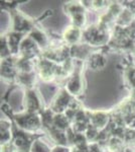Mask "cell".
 I'll return each instance as SVG.
<instances>
[{
  "mask_svg": "<svg viewBox=\"0 0 135 152\" xmlns=\"http://www.w3.org/2000/svg\"><path fill=\"white\" fill-rule=\"evenodd\" d=\"M16 79L21 85L30 89L34 83V73H18Z\"/></svg>",
  "mask_w": 135,
  "mask_h": 152,
  "instance_id": "7402d4cb",
  "label": "cell"
},
{
  "mask_svg": "<svg viewBox=\"0 0 135 152\" xmlns=\"http://www.w3.org/2000/svg\"><path fill=\"white\" fill-rule=\"evenodd\" d=\"M65 11L72 19V26L82 28L86 23L85 6L79 2H69L65 5Z\"/></svg>",
  "mask_w": 135,
  "mask_h": 152,
  "instance_id": "3957f363",
  "label": "cell"
},
{
  "mask_svg": "<svg viewBox=\"0 0 135 152\" xmlns=\"http://www.w3.org/2000/svg\"><path fill=\"white\" fill-rule=\"evenodd\" d=\"M23 105L25 112L31 113V114H36L38 112L41 111L43 102H41L36 90L32 89V88L25 90L23 97Z\"/></svg>",
  "mask_w": 135,
  "mask_h": 152,
  "instance_id": "8992f818",
  "label": "cell"
},
{
  "mask_svg": "<svg viewBox=\"0 0 135 152\" xmlns=\"http://www.w3.org/2000/svg\"><path fill=\"white\" fill-rule=\"evenodd\" d=\"M23 40V37L21 34L18 33H11L7 36L6 42L7 45H8L9 51L10 54H18L19 53V48H20V44Z\"/></svg>",
  "mask_w": 135,
  "mask_h": 152,
  "instance_id": "9a60e30c",
  "label": "cell"
},
{
  "mask_svg": "<svg viewBox=\"0 0 135 152\" xmlns=\"http://www.w3.org/2000/svg\"><path fill=\"white\" fill-rule=\"evenodd\" d=\"M65 89L72 96H77V95L82 94L83 89H84V82H83L82 74H81L80 70L75 69L73 74L68 78Z\"/></svg>",
  "mask_w": 135,
  "mask_h": 152,
  "instance_id": "52a82bcc",
  "label": "cell"
},
{
  "mask_svg": "<svg viewBox=\"0 0 135 152\" xmlns=\"http://www.w3.org/2000/svg\"><path fill=\"white\" fill-rule=\"evenodd\" d=\"M87 62L90 69L101 70L107 65V58L105 57V55H103L101 53L94 52L91 53V55L88 57Z\"/></svg>",
  "mask_w": 135,
  "mask_h": 152,
  "instance_id": "4fadbf2b",
  "label": "cell"
},
{
  "mask_svg": "<svg viewBox=\"0 0 135 152\" xmlns=\"http://www.w3.org/2000/svg\"><path fill=\"white\" fill-rule=\"evenodd\" d=\"M38 74L40 78L45 81H51L56 78V71H58V64L46 58H41L36 63Z\"/></svg>",
  "mask_w": 135,
  "mask_h": 152,
  "instance_id": "277c9868",
  "label": "cell"
},
{
  "mask_svg": "<svg viewBox=\"0 0 135 152\" xmlns=\"http://www.w3.org/2000/svg\"><path fill=\"white\" fill-rule=\"evenodd\" d=\"M34 28L32 21L20 11H16L13 14V31L18 34L30 33Z\"/></svg>",
  "mask_w": 135,
  "mask_h": 152,
  "instance_id": "ba28073f",
  "label": "cell"
},
{
  "mask_svg": "<svg viewBox=\"0 0 135 152\" xmlns=\"http://www.w3.org/2000/svg\"><path fill=\"white\" fill-rule=\"evenodd\" d=\"M51 152H71V149L68 148L67 146L63 145H56L51 149Z\"/></svg>",
  "mask_w": 135,
  "mask_h": 152,
  "instance_id": "4316f807",
  "label": "cell"
},
{
  "mask_svg": "<svg viewBox=\"0 0 135 152\" xmlns=\"http://www.w3.org/2000/svg\"><path fill=\"white\" fill-rule=\"evenodd\" d=\"M83 39L88 46H104L109 41V31L100 24L91 26L83 31Z\"/></svg>",
  "mask_w": 135,
  "mask_h": 152,
  "instance_id": "6da1fadb",
  "label": "cell"
},
{
  "mask_svg": "<svg viewBox=\"0 0 135 152\" xmlns=\"http://www.w3.org/2000/svg\"><path fill=\"white\" fill-rule=\"evenodd\" d=\"M64 41L69 46H75L80 43L81 40H83V31L82 28L75 26H71L65 29L63 35Z\"/></svg>",
  "mask_w": 135,
  "mask_h": 152,
  "instance_id": "8fae6325",
  "label": "cell"
},
{
  "mask_svg": "<svg viewBox=\"0 0 135 152\" xmlns=\"http://www.w3.org/2000/svg\"><path fill=\"white\" fill-rule=\"evenodd\" d=\"M18 71L16 67V59L13 57H7L3 59L1 63V76L4 79H16Z\"/></svg>",
  "mask_w": 135,
  "mask_h": 152,
  "instance_id": "30bf717a",
  "label": "cell"
},
{
  "mask_svg": "<svg viewBox=\"0 0 135 152\" xmlns=\"http://www.w3.org/2000/svg\"><path fill=\"white\" fill-rule=\"evenodd\" d=\"M70 123L71 121L65 114H56L55 118H53V126L58 130H62V131H68L71 128Z\"/></svg>",
  "mask_w": 135,
  "mask_h": 152,
  "instance_id": "d6986e66",
  "label": "cell"
},
{
  "mask_svg": "<svg viewBox=\"0 0 135 152\" xmlns=\"http://www.w3.org/2000/svg\"><path fill=\"white\" fill-rule=\"evenodd\" d=\"M129 99L132 100V102L135 104V89H131V92H130V96Z\"/></svg>",
  "mask_w": 135,
  "mask_h": 152,
  "instance_id": "4dcf8cb0",
  "label": "cell"
},
{
  "mask_svg": "<svg viewBox=\"0 0 135 152\" xmlns=\"http://www.w3.org/2000/svg\"><path fill=\"white\" fill-rule=\"evenodd\" d=\"M110 4H108L106 1H92L91 2V6L94 7L95 9H103V8H108Z\"/></svg>",
  "mask_w": 135,
  "mask_h": 152,
  "instance_id": "d4e9b609",
  "label": "cell"
},
{
  "mask_svg": "<svg viewBox=\"0 0 135 152\" xmlns=\"http://www.w3.org/2000/svg\"><path fill=\"white\" fill-rule=\"evenodd\" d=\"M131 50L133 51V52L135 53V41L133 42V45H132V48H131Z\"/></svg>",
  "mask_w": 135,
  "mask_h": 152,
  "instance_id": "1f68e13d",
  "label": "cell"
},
{
  "mask_svg": "<svg viewBox=\"0 0 135 152\" xmlns=\"http://www.w3.org/2000/svg\"><path fill=\"white\" fill-rule=\"evenodd\" d=\"M15 122L20 129L24 130L27 133H33L38 131L43 126L41 118L38 114H31V113H23L15 116Z\"/></svg>",
  "mask_w": 135,
  "mask_h": 152,
  "instance_id": "7a4b0ae2",
  "label": "cell"
},
{
  "mask_svg": "<svg viewBox=\"0 0 135 152\" xmlns=\"http://www.w3.org/2000/svg\"><path fill=\"white\" fill-rule=\"evenodd\" d=\"M106 147L108 150H109V152H121L122 149L125 147L124 140L121 138H118V137L112 136L108 139Z\"/></svg>",
  "mask_w": 135,
  "mask_h": 152,
  "instance_id": "ffe728a7",
  "label": "cell"
},
{
  "mask_svg": "<svg viewBox=\"0 0 135 152\" xmlns=\"http://www.w3.org/2000/svg\"><path fill=\"white\" fill-rule=\"evenodd\" d=\"M41 49L38 47V44L34 42L30 37H25L23 38L22 42L20 44V48H19V54L21 57L32 59L40 54Z\"/></svg>",
  "mask_w": 135,
  "mask_h": 152,
  "instance_id": "9c48e42d",
  "label": "cell"
},
{
  "mask_svg": "<svg viewBox=\"0 0 135 152\" xmlns=\"http://www.w3.org/2000/svg\"><path fill=\"white\" fill-rule=\"evenodd\" d=\"M13 144L15 145L17 150L20 151H26V149L30 150V140H29L28 136L25 133H19L16 135L15 139H14Z\"/></svg>",
  "mask_w": 135,
  "mask_h": 152,
  "instance_id": "ac0fdd59",
  "label": "cell"
},
{
  "mask_svg": "<svg viewBox=\"0 0 135 152\" xmlns=\"http://www.w3.org/2000/svg\"><path fill=\"white\" fill-rule=\"evenodd\" d=\"M51 146L43 139H36L31 142L30 152H51Z\"/></svg>",
  "mask_w": 135,
  "mask_h": 152,
  "instance_id": "44dd1931",
  "label": "cell"
},
{
  "mask_svg": "<svg viewBox=\"0 0 135 152\" xmlns=\"http://www.w3.org/2000/svg\"><path fill=\"white\" fill-rule=\"evenodd\" d=\"M89 146V145H88ZM71 152H88V147H76L72 146Z\"/></svg>",
  "mask_w": 135,
  "mask_h": 152,
  "instance_id": "f1b7e54d",
  "label": "cell"
},
{
  "mask_svg": "<svg viewBox=\"0 0 135 152\" xmlns=\"http://www.w3.org/2000/svg\"><path fill=\"white\" fill-rule=\"evenodd\" d=\"M88 152H104V150H103L101 144L97 143V142H93V143H89Z\"/></svg>",
  "mask_w": 135,
  "mask_h": 152,
  "instance_id": "cb8c5ba5",
  "label": "cell"
},
{
  "mask_svg": "<svg viewBox=\"0 0 135 152\" xmlns=\"http://www.w3.org/2000/svg\"><path fill=\"white\" fill-rule=\"evenodd\" d=\"M126 3H128V4L124 5L123 6L124 8L128 9L130 12H132L133 14H135V1H131V2L129 1V2H126Z\"/></svg>",
  "mask_w": 135,
  "mask_h": 152,
  "instance_id": "83f0119b",
  "label": "cell"
},
{
  "mask_svg": "<svg viewBox=\"0 0 135 152\" xmlns=\"http://www.w3.org/2000/svg\"><path fill=\"white\" fill-rule=\"evenodd\" d=\"M133 15L134 14L132 12H130L128 9L124 8L120 13V15L117 18L115 23H116V26H121V28H128L129 26L133 23Z\"/></svg>",
  "mask_w": 135,
  "mask_h": 152,
  "instance_id": "e0dca14e",
  "label": "cell"
},
{
  "mask_svg": "<svg viewBox=\"0 0 135 152\" xmlns=\"http://www.w3.org/2000/svg\"><path fill=\"white\" fill-rule=\"evenodd\" d=\"M126 79L132 89H135V67H131L127 69Z\"/></svg>",
  "mask_w": 135,
  "mask_h": 152,
  "instance_id": "603a6c76",
  "label": "cell"
},
{
  "mask_svg": "<svg viewBox=\"0 0 135 152\" xmlns=\"http://www.w3.org/2000/svg\"><path fill=\"white\" fill-rule=\"evenodd\" d=\"M73 99V96L66 89L60 90L56 96L53 99V102H51V110L55 114H65L67 110L70 107Z\"/></svg>",
  "mask_w": 135,
  "mask_h": 152,
  "instance_id": "5b68a950",
  "label": "cell"
},
{
  "mask_svg": "<svg viewBox=\"0 0 135 152\" xmlns=\"http://www.w3.org/2000/svg\"><path fill=\"white\" fill-rule=\"evenodd\" d=\"M90 125L99 131H103L109 123V115L104 111L92 112L89 114Z\"/></svg>",
  "mask_w": 135,
  "mask_h": 152,
  "instance_id": "7c38bea8",
  "label": "cell"
},
{
  "mask_svg": "<svg viewBox=\"0 0 135 152\" xmlns=\"http://www.w3.org/2000/svg\"><path fill=\"white\" fill-rule=\"evenodd\" d=\"M121 152H135V151L131 146H125L124 148L122 149Z\"/></svg>",
  "mask_w": 135,
  "mask_h": 152,
  "instance_id": "f546056e",
  "label": "cell"
},
{
  "mask_svg": "<svg viewBox=\"0 0 135 152\" xmlns=\"http://www.w3.org/2000/svg\"><path fill=\"white\" fill-rule=\"evenodd\" d=\"M0 140H1V145H5L11 142V124L8 120H1V130H0Z\"/></svg>",
  "mask_w": 135,
  "mask_h": 152,
  "instance_id": "2e32d148",
  "label": "cell"
},
{
  "mask_svg": "<svg viewBox=\"0 0 135 152\" xmlns=\"http://www.w3.org/2000/svg\"><path fill=\"white\" fill-rule=\"evenodd\" d=\"M28 37H30V38L38 44V46L41 50H43V49H48L50 47L51 43H50V41H48V38L46 37V35L43 31H40V29L34 28L32 31L28 34Z\"/></svg>",
  "mask_w": 135,
  "mask_h": 152,
  "instance_id": "5bb4252c",
  "label": "cell"
},
{
  "mask_svg": "<svg viewBox=\"0 0 135 152\" xmlns=\"http://www.w3.org/2000/svg\"><path fill=\"white\" fill-rule=\"evenodd\" d=\"M17 148L13 143H8L5 145H1V152H16Z\"/></svg>",
  "mask_w": 135,
  "mask_h": 152,
  "instance_id": "484cf974",
  "label": "cell"
}]
</instances>
